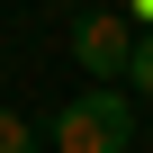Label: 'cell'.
<instances>
[{
  "label": "cell",
  "instance_id": "cell-2",
  "mask_svg": "<svg viewBox=\"0 0 153 153\" xmlns=\"http://www.w3.org/2000/svg\"><path fill=\"white\" fill-rule=\"evenodd\" d=\"M72 54H81L90 90H117V72L135 63V18H72Z\"/></svg>",
  "mask_w": 153,
  "mask_h": 153
},
{
  "label": "cell",
  "instance_id": "cell-3",
  "mask_svg": "<svg viewBox=\"0 0 153 153\" xmlns=\"http://www.w3.org/2000/svg\"><path fill=\"white\" fill-rule=\"evenodd\" d=\"M126 99L153 108V36H135V63H126Z\"/></svg>",
  "mask_w": 153,
  "mask_h": 153
},
{
  "label": "cell",
  "instance_id": "cell-1",
  "mask_svg": "<svg viewBox=\"0 0 153 153\" xmlns=\"http://www.w3.org/2000/svg\"><path fill=\"white\" fill-rule=\"evenodd\" d=\"M126 144H135V99H126V90H81V99H63L54 153H126Z\"/></svg>",
  "mask_w": 153,
  "mask_h": 153
},
{
  "label": "cell",
  "instance_id": "cell-4",
  "mask_svg": "<svg viewBox=\"0 0 153 153\" xmlns=\"http://www.w3.org/2000/svg\"><path fill=\"white\" fill-rule=\"evenodd\" d=\"M0 153H36V126H27L18 108H0Z\"/></svg>",
  "mask_w": 153,
  "mask_h": 153
}]
</instances>
